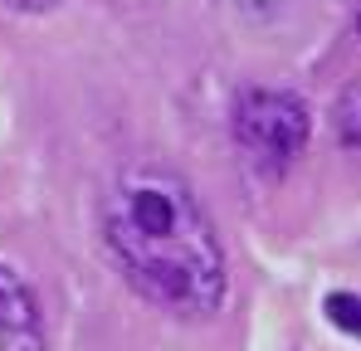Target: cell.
Wrapping results in <instances>:
<instances>
[{
  "instance_id": "8",
  "label": "cell",
  "mask_w": 361,
  "mask_h": 351,
  "mask_svg": "<svg viewBox=\"0 0 361 351\" xmlns=\"http://www.w3.org/2000/svg\"><path fill=\"white\" fill-rule=\"evenodd\" d=\"M357 30H361V10H357Z\"/></svg>"
},
{
  "instance_id": "7",
  "label": "cell",
  "mask_w": 361,
  "mask_h": 351,
  "mask_svg": "<svg viewBox=\"0 0 361 351\" xmlns=\"http://www.w3.org/2000/svg\"><path fill=\"white\" fill-rule=\"evenodd\" d=\"M0 5L20 10V15H49V10H59L63 0H0Z\"/></svg>"
},
{
  "instance_id": "4",
  "label": "cell",
  "mask_w": 361,
  "mask_h": 351,
  "mask_svg": "<svg viewBox=\"0 0 361 351\" xmlns=\"http://www.w3.org/2000/svg\"><path fill=\"white\" fill-rule=\"evenodd\" d=\"M240 20L249 25H264V30H274V25H283V20H293V10H298V0H225Z\"/></svg>"
},
{
  "instance_id": "5",
  "label": "cell",
  "mask_w": 361,
  "mask_h": 351,
  "mask_svg": "<svg viewBox=\"0 0 361 351\" xmlns=\"http://www.w3.org/2000/svg\"><path fill=\"white\" fill-rule=\"evenodd\" d=\"M337 132H342V142L361 152V78L342 93V103H337Z\"/></svg>"
},
{
  "instance_id": "6",
  "label": "cell",
  "mask_w": 361,
  "mask_h": 351,
  "mask_svg": "<svg viewBox=\"0 0 361 351\" xmlns=\"http://www.w3.org/2000/svg\"><path fill=\"white\" fill-rule=\"evenodd\" d=\"M327 317H332V327L361 337V297L357 292H332V297H327Z\"/></svg>"
},
{
  "instance_id": "3",
  "label": "cell",
  "mask_w": 361,
  "mask_h": 351,
  "mask_svg": "<svg viewBox=\"0 0 361 351\" xmlns=\"http://www.w3.org/2000/svg\"><path fill=\"white\" fill-rule=\"evenodd\" d=\"M0 351H44L39 302L5 259H0Z\"/></svg>"
},
{
  "instance_id": "2",
  "label": "cell",
  "mask_w": 361,
  "mask_h": 351,
  "mask_svg": "<svg viewBox=\"0 0 361 351\" xmlns=\"http://www.w3.org/2000/svg\"><path fill=\"white\" fill-rule=\"evenodd\" d=\"M312 137V113L298 93L283 88H249L235 103V142L259 161L283 171Z\"/></svg>"
},
{
  "instance_id": "1",
  "label": "cell",
  "mask_w": 361,
  "mask_h": 351,
  "mask_svg": "<svg viewBox=\"0 0 361 351\" xmlns=\"http://www.w3.org/2000/svg\"><path fill=\"white\" fill-rule=\"evenodd\" d=\"M103 244L122 278L161 312L205 322L230 297L225 244L176 171L132 161L103 190Z\"/></svg>"
}]
</instances>
